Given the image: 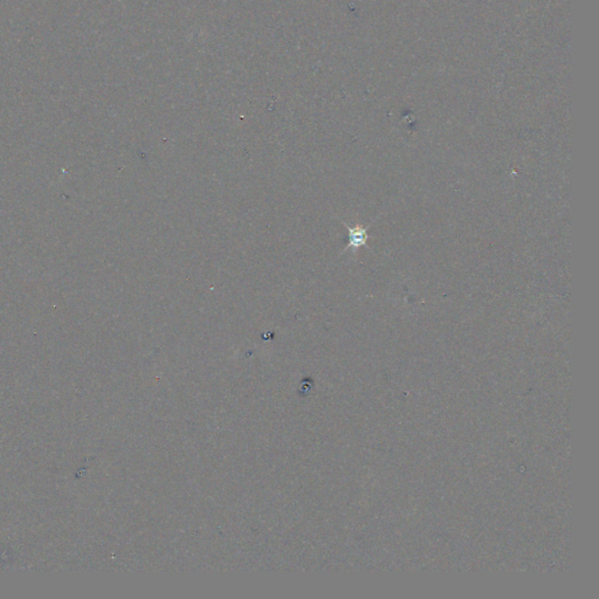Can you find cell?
I'll use <instances>...</instances> for the list:
<instances>
[{
    "mask_svg": "<svg viewBox=\"0 0 599 599\" xmlns=\"http://www.w3.org/2000/svg\"><path fill=\"white\" fill-rule=\"evenodd\" d=\"M343 224L345 225V228H348V232H349V244H348L347 249H351L354 252H356L357 249H361L363 246H367V242H368L369 239L367 228H363V226L350 228L345 223H343Z\"/></svg>",
    "mask_w": 599,
    "mask_h": 599,
    "instance_id": "1",
    "label": "cell"
}]
</instances>
